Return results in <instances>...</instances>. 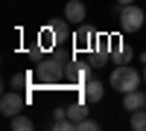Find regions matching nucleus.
Here are the masks:
<instances>
[{
    "instance_id": "8",
    "label": "nucleus",
    "mask_w": 146,
    "mask_h": 131,
    "mask_svg": "<svg viewBox=\"0 0 146 131\" xmlns=\"http://www.w3.org/2000/svg\"><path fill=\"white\" fill-rule=\"evenodd\" d=\"M82 96L88 99L91 105H96V102H102V96H105V85L100 79H88V85L82 88Z\"/></svg>"
},
{
    "instance_id": "7",
    "label": "nucleus",
    "mask_w": 146,
    "mask_h": 131,
    "mask_svg": "<svg viewBox=\"0 0 146 131\" xmlns=\"http://www.w3.org/2000/svg\"><path fill=\"white\" fill-rule=\"evenodd\" d=\"M64 18H67V23H85V18H88V9H85V3L82 0H67L64 3Z\"/></svg>"
},
{
    "instance_id": "15",
    "label": "nucleus",
    "mask_w": 146,
    "mask_h": 131,
    "mask_svg": "<svg viewBox=\"0 0 146 131\" xmlns=\"http://www.w3.org/2000/svg\"><path fill=\"white\" fill-rule=\"evenodd\" d=\"M76 131H100V122H96V120H88V117H85L82 122H76Z\"/></svg>"
},
{
    "instance_id": "6",
    "label": "nucleus",
    "mask_w": 146,
    "mask_h": 131,
    "mask_svg": "<svg viewBox=\"0 0 146 131\" xmlns=\"http://www.w3.org/2000/svg\"><path fill=\"white\" fill-rule=\"evenodd\" d=\"M88 79H91V64L85 67V64H76V61H67V82L73 88H85Z\"/></svg>"
},
{
    "instance_id": "3",
    "label": "nucleus",
    "mask_w": 146,
    "mask_h": 131,
    "mask_svg": "<svg viewBox=\"0 0 146 131\" xmlns=\"http://www.w3.org/2000/svg\"><path fill=\"white\" fill-rule=\"evenodd\" d=\"M117 18H120V29L123 32H137L140 26H146V12L137 3H129V6H117Z\"/></svg>"
},
{
    "instance_id": "2",
    "label": "nucleus",
    "mask_w": 146,
    "mask_h": 131,
    "mask_svg": "<svg viewBox=\"0 0 146 131\" xmlns=\"http://www.w3.org/2000/svg\"><path fill=\"white\" fill-rule=\"evenodd\" d=\"M143 82V73H137L135 67L129 64H117L114 73H111V88L120 90V93H129V90H137Z\"/></svg>"
},
{
    "instance_id": "11",
    "label": "nucleus",
    "mask_w": 146,
    "mask_h": 131,
    "mask_svg": "<svg viewBox=\"0 0 146 131\" xmlns=\"http://www.w3.org/2000/svg\"><path fill=\"white\" fill-rule=\"evenodd\" d=\"M131 58H135V53H131L126 44H123V47H117V50L111 53V61H114V64H129Z\"/></svg>"
},
{
    "instance_id": "16",
    "label": "nucleus",
    "mask_w": 146,
    "mask_h": 131,
    "mask_svg": "<svg viewBox=\"0 0 146 131\" xmlns=\"http://www.w3.org/2000/svg\"><path fill=\"white\" fill-rule=\"evenodd\" d=\"M117 3H120V6H129V3H135V0H117Z\"/></svg>"
},
{
    "instance_id": "14",
    "label": "nucleus",
    "mask_w": 146,
    "mask_h": 131,
    "mask_svg": "<svg viewBox=\"0 0 146 131\" xmlns=\"http://www.w3.org/2000/svg\"><path fill=\"white\" fill-rule=\"evenodd\" d=\"M131 128L135 131H146V108L131 111Z\"/></svg>"
},
{
    "instance_id": "13",
    "label": "nucleus",
    "mask_w": 146,
    "mask_h": 131,
    "mask_svg": "<svg viewBox=\"0 0 146 131\" xmlns=\"http://www.w3.org/2000/svg\"><path fill=\"white\" fill-rule=\"evenodd\" d=\"M12 128H15V131H32V128H35V122L29 120V117L18 114V117H12Z\"/></svg>"
},
{
    "instance_id": "17",
    "label": "nucleus",
    "mask_w": 146,
    "mask_h": 131,
    "mask_svg": "<svg viewBox=\"0 0 146 131\" xmlns=\"http://www.w3.org/2000/svg\"><path fill=\"white\" fill-rule=\"evenodd\" d=\"M143 85H146V64H143Z\"/></svg>"
},
{
    "instance_id": "5",
    "label": "nucleus",
    "mask_w": 146,
    "mask_h": 131,
    "mask_svg": "<svg viewBox=\"0 0 146 131\" xmlns=\"http://www.w3.org/2000/svg\"><path fill=\"white\" fill-rule=\"evenodd\" d=\"M96 47V32L91 26H85V23H79L76 32H73V50L76 53H91Z\"/></svg>"
},
{
    "instance_id": "4",
    "label": "nucleus",
    "mask_w": 146,
    "mask_h": 131,
    "mask_svg": "<svg viewBox=\"0 0 146 131\" xmlns=\"http://www.w3.org/2000/svg\"><path fill=\"white\" fill-rule=\"evenodd\" d=\"M23 108H27V96L23 93H18V90H9V93H3V99H0V111H3V117H18Z\"/></svg>"
},
{
    "instance_id": "9",
    "label": "nucleus",
    "mask_w": 146,
    "mask_h": 131,
    "mask_svg": "<svg viewBox=\"0 0 146 131\" xmlns=\"http://www.w3.org/2000/svg\"><path fill=\"white\" fill-rule=\"evenodd\" d=\"M88 105H91V102L85 99V96H76V102L64 105V111H67V117H70L73 122H82L85 117H88Z\"/></svg>"
},
{
    "instance_id": "12",
    "label": "nucleus",
    "mask_w": 146,
    "mask_h": 131,
    "mask_svg": "<svg viewBox=\"0 0 146 131\" xmlns=\"http://www.w3.org/2000/svg\"><path fill=\"white\" fill-rule=\"evenodd\" d=\"M50 26H53V32H56V38H58V41L73 38V35H70V29H67V18H64V20H53Z\"/></svg>"
},
{
    "instance_id": "1",
    "label": "nucleus",
    "mask_w": 146,
    "mask_h": 131,
    "mask_svg": "<svg viewBox=\"0 0 146 131\" xmlns=\"http://www.w3.org/2000/svg\"><path fill=\"white\" fill-rule=\"evenodd\" d=\"M35 82H41V85H58L64 76H67V61L62 58H44L41 61H35Z\"/></svg>"
},
{
    "instance_id": "10",
    "label": "nucleus",
    "mask_w": 146,
    "mask_h": 131,
    "mask_svg": "<svg viewBox=\"0 0 146 131\" xmlns=\"http://www.w3.org/2000/svg\"><path fill=\"white\" fill-rule=\"evenodd\" d=\"M123 108H126V111H140V108H146V93H143V90H129V93H123Z\"/></svg>"
}]
</instances>
